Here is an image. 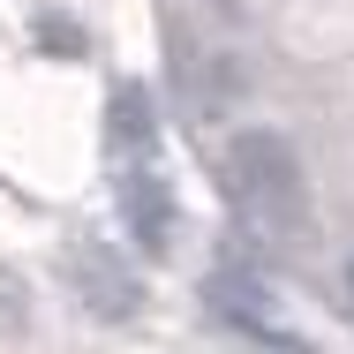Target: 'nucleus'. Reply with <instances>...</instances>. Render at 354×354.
<instances>
[{
	"instance_id": "obj_1",
	"label": "nucleus",
	"mask_w": 354,
	"mask_h": 354,
	"mask_svg": "<svg viewBox=\"0 0 354 354\" xmlns=\"http://www.w3.org/2000/svg\"><path fill=\"white\" fill-rule=\"evenodd\" d=\"M226 196L234 212L249 218L257 234H294L309 218V181H301V158L286 151V136L272 129H249V136L226 143Z\"/></svg>"
},
{
	"instance_id": "obj_2",
	"label": "nucleus",
	"mask_w": 354,
	"mask_h": 354,
	"mask_svg": "<svg viewBox=\"0 0 354 354\" xmlns=\"http://www.w3.org/2000/svg\"><path fill=\"white\" fill-rule=\"evenodd\" d=\"M68 279H75V294H83V309L91 317H106V324H121V317H136V301H143V286H136V272L106 249V241H75L68 249Z\"/></svg>"
},
{
	"instance_id": "obj_3",
	"label": "nucleus",
	"mask_w": 354,
	"mask_h": 354,
	"mask_svg": "<svg viewBox=\"0 0 354 354\" xmlns=\"http://www.w3.org/2000/svg\"><path fill=\"white\" fill-rule=\"evenodd\" d=\"M204 301H212L226 324L257 332V339H286L279 324H272V286L257 279V272H241V264H218L212 279H204Z\"/></svg>"
},
{
	"instance_id": "obj_4",
	"label": "nucleus",
	"mask_w": 354,
	"mask_h": 354,
	"mask_svg": "<svg viewBox=\"0 0 354 354\" xmlns=\"http://www.w3.org/2000/svg\"><path fill=\"white\" fill-rule=\"evenodd\" d=\"M121 218H129V234H136L143 249H166L174 241V196H166V181L151 166H129L121 174Z\"/></svg>"
},
{
	"instance_id": "obj_5",
	"label": "nucleus",
	"mask_w": 354,
	"mask_h": 354,
	"mask_svg": "<svg viewBox=\"0 0 354 354\" xmlns=\"http://www.w3.org/2000/svg\"><path fill=\"white\" fill-rule=\"evenodd\" d=\"M106 121H113V151H121V158L151 151V136H158V113H151V91H143V83H121V91H113Z\"/></svg>"
},
{
	"instance_id": "obj_6",
	"label": "nucleus",
	"mask_w": 354,
	"mask_h": 354,
	"mask_svg": "<svg viewBox=\"0 0 354 354\" xmlns=\"http://www.w3.org/2000/svg\"><path fill=\"white\" fill-rule=\"evenodd\" d=\"M23 324H30V294L15 272H0V332H23Z\"/></svg>"
},
{
	"instance_id": "obj_7",
	"label": "nucleus",
	"mask_w": 354,
	"mask_h": 354,
	"mask_svg": "<svg viewBox=\"0 0 354 354\" xmlns=\"http://www.w3.org/2000/svg\"><path fill=\"white\" fill-rule=\"evenodd\" d=\"M38 38H46L53 53H83V30H75V23H38Z\"/></svg>"
},
{
	"instance_id": "obj_8",
	"label": "nucleus",
	"mask_w": 354,
	"mask_h": 354,
	"mask_svg": "<svg viewBox=\"0 0 354 354\" xmlns=\"http://www.w3.org/2000/svg\"><path fill=\"white\" fill-rule=\"evenodd\" d=\"M347 301H354V272H347Z\"/></svg>"
}]
</instances>
